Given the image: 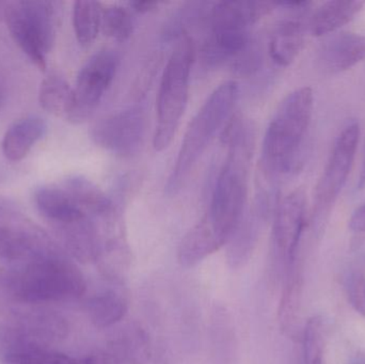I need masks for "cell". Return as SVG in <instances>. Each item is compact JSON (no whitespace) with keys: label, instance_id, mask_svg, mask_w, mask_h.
Masks as SVG:
<instances>
[{"label":"cell","instance_id":"9c48e42d","mask_svg":"<svg viewBox=\"0 0 365 364\" xmlns=\"http://www.w3.org/2000/svg\"><path fill=\"white\" fill-rule=\"evenodd\" d=\"M119 57L110 49L94 53L77 76L74 89V123L85 121L96 110L117 74Z\"/></svg>","mask_w":365,"mask_h":364},{"label":"cell","instance_id":"3957f363","mask_svg":"<svg viewBox=\"0 0 365 364\" xmlns=\"http://www.w3.org/2000/svg\"><path fill=\"white\" fill-rule=\"evenodd\" d=\"M4 278L9 294L28 305L74 301L87 288L78 267L49 249L24 261Z\"/></svg>","mask_w":365,"mask_h":364},{"label":"cell","instance_id":"44dd1931","mask_svg":"<svg viewBox=\"0 0 365 364\" xmlns=\"http://www.w3.org/2000/svg\"><path fill=\"white\" fill-rule=\"evenodd\" d=\"M220 247L221 244L219 243L214 233L208 228L207 224L201 220L199 224L189 230L182 239L179 252H178L179 262L182 267L190 269L199 264Z\"/></svg>","mask_w":365,"mask_h":364},{"label":"cell","instance_id":"e0dca14e","mask_svg":"<svg viewBox=\"0 0 365 364\" xmlns=\"http://www.w3.org/2000/svg\"><path fill=\"white\" fill-rule=\"evenodd\" d=\"M63 188L90 217L106 218L115 214L113 200L93 182L81 175L64 180Z\"/></svg>","mask_w":365,"mask_h":364},{"label":"cell","instance_id":"4316f807","mask_svg":"<svg viewBox=\"0 0 365 364\" xmlns=\"http://www.w3.org/2000/svg\"><path fill=\"white\" fill-rule=\"evenodd\" d=\"M346 292L351 307L365 318V277L361 271H354L349 274L346 279Z\"/></svg>","mask_w":365,"mask_h":364},{"label":"cell","instance_id":"484cf974","mask_svg":"<svg viewBox=\"0 0 365 364\" xmlns=\"http://www.w3.org/2000/svg\"><path fill=\"white\" fill-rule=\"evenodd\" d=\"M262 63V53L257 43L251 41L248 46L233 60L232 66L236 74L249 76L259 70Z\"/></svg>","mask_w":365,"mask_h":364},{"label":"cell","instance_id":"1f68e13d","mask_svg":"<svg viewBox=\"0 0 365 364\" xmlns=\"http://www.w3.org/2000/svg\"><path fill=\"white\" fill-rule=\"evenodd\" d=\"M4 88H2L1 83H0V107H1L2 102H4Z\"/></svg>","mask_w":365,"mask_h":364},{"label":"cell","instance_id":"ffe728a7","mask_svg":"<svg viewBox=\"0 0 365 364\" xmlns=\"http://www.w3.org/2000/svg\"><path fill=\"white\" fill-rule=\"evenodd\" d=\"M41 107L51 115L73 121L75 110L74 90L58 74H51L41 83L38 92Z\"/></svg>","mask_w":365,"mask_h":364},{"label":"cell","instance_id":"7a4b0ae2","mask_svg":"<svg viewBox=\"0 0 365 364\" xmlns=\"http://www.w3.org/2000/svg\"><path fill=\"white\" fill-rule=\"evenodd\" d=\"M313 108L314 93L310 87L296 89L279 105L268 124L262 149L266 179L293 175L302 168Z\"/></svg>","mask_w":365,"mask_h":364},{"label":"cell","instance_id":"83f0119b","mask_svg":"<svg viewBox=\"0 0 365 364\" xmlns=\"http://www.w3.org/2000/svg\"><path fill=\"white\" fill-rule=\"evenodd\" d=\"M349 227L355 232H365V203L354 212Z\"/></svg>","mask_w":365,"mask_h":364},{"label":"cell","instance_id":"d6986e66","mask_svg":"<svg viewBox=\"0 0 365 364\" xmlns=\"http://www.w3.org/2000/svg\"><path fill=\"white\" fill-rule=\"evenodd\" d=\"M2 364H79L68 355L49 350L46 346L4 340Z\"/></svg>","mask_w":365,"mask_h":364},{"label":"cell","instance_id":"8fae6325","mask_svg":"<svg viewBox=\"0 0 365 364\" xmlns=\"http://www.w3.org/2000/svg\"><path fill=\"white\" fill-rule=\"evenodd\" d=\"M16 326L4 335L6 340L46 346L68 335V324L60 314L49 310H31L15 321Z\"/></svg>","mask_w":365,"mask_h":364},{"label":"cell","instance_id":"2e32d148","mask_svg":"<svg viewBox=\"0 0 365 364\" xmlns=\"http://www.w3.org/2000/svg\"><path fill=\"white\" fill-rule=\"evenodd\" d=\"M34 202L51 226L76 222L88 216L62 187L38 188L34 194Z\"/></svg>","mask_w":365,"mask_h":364},{"label":"cell","instance_id":"4dcf8cb0","mask_svg":"<svg viewBox=\"0 0 365 364\" xmlns=\"http://www.w3.org/2000/svg\"><path fill=\"white\" fill-rule=\"evenodd\" d=\"M9 2L0 1V21L4 19V15H6V8H8Z\"/></svg>","mask_w":365,"mask_h":364},{"label":"cell","instance_id":"f546056e","mask_svg":"<svg viewBox=\"0 0 365 364\" xmlns=\"http://www.w3.org/2000/svg\"><path fill=\"white\" fill-rule=\"evenodd\" d=\"M365 188V147L364 160H362L361 170H360L359 179H358L357 189L361 190Z\"/></svg>","mask_w":365,"mask_h":364},{"label":"cell","instance_id":"30bf717a","mask_svg":"<svg viewBox=\"0 0 365 364\" xmlns=\"http://www.w3.org/2000/svg\"><path fill=\"white\" fill-rule=\"evenodd\" d=\"M307 196L302 188L292 192L277 203L274 241L278 251L293 262L306 226Z\"/></svg>","mask_w":365,"mask_h":364},{"label":"cell","instance_id":"277c9868","mask_svg":"<svg viewBox=\"0 0 365 364\" xmlns=\"http://www.w3.org/2000/svg\"><path fill=\"white\" fill-rule=\"evenodd\" d=\"M237 98L238 83L227 81L215 89L197 111L185 134L175 166L165 187L168 196H175L184 187L215 135L233 115Z\"/></svg>","mask_w":365,"mask_h":364},{"label":"cell","instance_id":"d6a6232c","mask_svg":"<svg viewBox=\"0 0 365 364\" xmlns=\"http://www.w3.org/2000/svg\"><path fill=\"white\" fill-rule=\"evenodd\" d=\"M351 364H365V361L362 358H356Z\"/></svg>","mask_w":365,"mask_h":364},{"label":"cell","instance_id":"ba28073f","mask_svg":"<svg viewBox=\"0 0 365 364\" xmlns=\"http://www.w3.org/2000/svg\"><path fill=\"white\" fill-rule=\"evenodd\" d=\"M145 126V109L130 107L96 121L90 128V137L98 147L126 157L136 153L143 145Z\"/></svg>","mask_w":365,"mask_h":364},{"label":"cell","instance_id":"9a60e30c","mask_svg":"<svg viewBox=\"0 0 365 364\" xmlns=\"http://www.w3.org/2000/svg\"><path fill=\"white\" fill-rule=\"evenodd\" d=\"M365 1L360 0H331L317 9L310 19V31L314 36L334 34L343 26L351 23L362 10Z\"/></svg>","mask_w":365,"mask_h":364},{"label":"cell","instance_id":"8992f818","mask_svg":"<svg viewBox=\"0 0 365 364\" xmlns=\"http://www.w3.org/2000/svg\"><path fill=\"white\" fill-rule=\"evenodd\" d=\"M4 21L15 44L44 72L46 55L56 36L53 2L43 0L9 2Z\"/></svg>","mask_w":365,"mask_h":364},{"label":"cell","instance_id":"7c38bea8","mask_svg":"<svg viewBox=\"0 0 365 364\" xmlns=\"http://www.w3.org/2000/svg\"><path fill=\"white\" fill-rule=\"evenodd\" d=\"M319 68L328 74L351 70L365 60V36L357 32H338L330 36L319 49Z\"/></svg>","mask_w":365,"mask_h":364},{"label":"cell","instance_id":"4fadbf2b","mask_svg":"<svg viewBox=\"0 0 365 364\" xmlns=\"http://www.w3.org/2000/svg\"><path fill=\"white\" fill-rule=\"evenodd\" d=\"M56 234L68 254L81 262H90L100 252L98 228L90 216L76 222L53 226Z\"/></svg>","mask_w":365,"mask_h":364},{"label":"cell","instance_id":"f1b7e54d","mask_svg":"<svg viewBox=\"0 0 365 364\" xmlns=\"http://www.w3.org/2000/svg\"><path fill=\"white\" fill-rule=\"evenodd\" d=\"M128 4L136 12L148 13L155 10L160 4L158 1H139L138 0V1H130Z\"/></svg>","mask_w":365,"mask_h":364},{"label":"cell","instance_id":"ac0fdd59","mask_svg":"<svg viewBox=\"0 0 365 364\" xmlns=\"http://www.w3.org/2000/svg\"><path fill=\"white\" fill-rule=\"evenodd\" d=\"M304 44V27L296 19H285L274 27L269 41V55L280 66H289Z\"/></svg>","mask_w":365,"mask_h":364},{"label":"cell","instance_id":"d4e9b609","mask_svg":"<svg viewBox=\"0 0 365 364\" xmlns=\"http://www.w3.org/2000/svg\"><path fill=\"white\" fill-rule=\"evenodd\" d=\"M325 325L323 318L314 316L307 323L304 333V364H324Z\"/></svg>","mask_w":365,"mask_h":364},{"label":"cell","instance_id":"5bb4252c","mask_svg":"<svg viewBox=\"0 0 365 364\" xmlns=\"http://www.w3.org/2000/svg\"><path fill=\"white\" fill-rule=\"evenodd\" d=\"M46 123L38 115H29L15 122L4 134L2 153L10 162L23 160L46 132Z\"/></svg>","mask_w":365,"mask_h":364},{"label":"cell","instance_id":"7402d4cb","mask_svg":"<svg viewBox=\"0 0 365 364\" xmlns=\"http://www.w3.org/2000/svg\"><path fill=\"white\" fill-rule=\"evenodd\" d=\"M128 310L126 299L113 291L101 293L88 303L90 320L98 328H107L117 324L125 316Z\"/></svg>","mask_w":365,"mask_h":364},{"label":"cell","instance_id":"6da1fadb","mask_svg":"<svg viewBox=\"0 0 365 364\" xmlns=\"http://www.w3.org/2000/svg\"><path fill=\"white\" fill-rule=\"evenodd\" d=\"M255 140V128L242 120L225 140L229 154L217 177L210 209L202 219L221 246L232 239L244 218Z\"/></svg>","mask_w":365,"mask_h":364},{"label":"cell","instance_id":"cb8c5ba5","mask_svg":"<svg viewBox=\"0 0 365 364\" xmlns=\"http://www.w3.org/2000/svg\"><path fill=\"white\" fill-rule=\"evenodd\" d=\"M105 36L113 40L123 42L132 36L134 30V19L128 8L122 6H110L103 9L102 27Z\"/></svg>","mask_w":365,"mask_h":364},{"label":"cell","instance_id":"603a6c76","mask_svg":"<svg viewBox=\"0 0 365 364\" xmlns=\"http://www.w3.org/2000/svg\"><path fill=\"white\" fill-rule=\"evenodd\" d=\"M102 4L98 1L78 0L73 8L75 36L81 46H90L102 27Z\"/></svg>","mask_w":365,"mask_h":364},{"label":"cell","instance_id":"5b68a950","mask_svg":"<svg viewBox=\"0 0 365 364\" xmlns=\"http://www.w3.org/2000/svg\"><path fill=\"white\" fill-rule=\"evenodd\" d=\"M195 60L192 38L182 32L163 74L158 96V124L153 137L155 151L162 152L173 142L189 95L191 66Z\"/></svg>","mask_w":365,"mask_h":364},{"label":"cell","instance_id":"52a82bcc","mask_svg":"<svg viewBox=\"0 0 365 364\" xmlns=\"http://www.w3.org/2000/svg\"><path fill=\"white\" fill-rule=\"evenodd\" d=\"M359 138V123L351 121L343 128L334 141L323 175L315 187L312 218L317 232L323 231L330 212L346 184L355 162Z\"/></svg>","mask_w":365,"mask_h":364}]
</instances>
